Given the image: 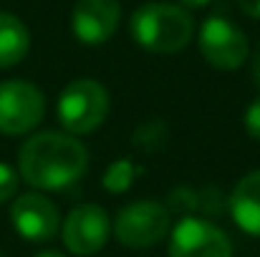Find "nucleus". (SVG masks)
Wrapping results in <instances>:
<instances>
[{
	"instance_id": "1",
	"label": "nucleus",
	"mask_w": 260,
	"mask_h": 257,
	"mask_svg": "<svg viewBox=\"0 0 260 257\" xmlns=\"http://www.w3.org/2000/svg\"><path fill=\"white\" fill-rule=\"evenodd\" d=\"M88 167L86 146L74 134L43 131L30 136L18 157V174L36 189H63Z\"/></svg>"
},
{
	"instance_id": "2",
	"label": "nucleus",
	"mask_w": 260,
	"mask_h": 257,
	"mask_svg": "<svg viewBox=\"0 0 260 257\" xmlns=\"http://www.w3.org/2000/svg\"><path fill=\"white\" fill-rule=\"evenodd\" d=\"M194 35L192 15L170 3H147L132 15V38L152 53H177Z\"/></svg>"
},
{
	"instance_id": "3",
	"label": "nucleus",
	"mask_w": 260,
	"mask_h": 257,
	"mask_svg": "<svg viewBox=\"0 0 260 257\" xmlns=\"http://www.w3.org/2000/svg\"><path fill=\"white\" fill-rule=\"evenodd\" d=\"M106 114H109V93L93 79L71 81L58 96V121L74 136L91 134L96 126L104 124Z\"/></svg>"
},
{
	"instance_id": "4",
	"label": "nucleus",
	"mask_w": 260,
	"mask_h": 257,
	"mask_svg": "<svg viewBox=\"0 0 260 257\" xmlns=\"http://www.w3.org/2000/svg\"><path fill=\"white\" fill-rule=\"evenodd\" d=\"M170 209L159 202L142 199L126 204L114 222V235L124 247L147 250L159 245L170 235Z\"/></svg>"
},
{
	"instance_id": "5",
	"label": "nucleus",
	"mask_w": 260,
	"mask_h": 257,
	"mask_svg": "<svg viewBox=\"0 0 260 257\" xmlns=\"http://www.w3.org/2000/svg\"><path fill=\"white\" fill-rule=\"evenodd\" d=\"M46 114V98L41 88L28 81L0 84V134L20 136L33 131Z\"/></svg>"
},
{
	"instance_id": "6",
	"label": "nucleus",
	"mask_w": 260,
	"mask_h": 257,
	"mask_svg": "<svg viewBox=\"0 0 260 257\" xmlns=\"http://www.w3.org/2000/svg\"><path fill=\"white\" fill-rule=\"evenodd\" d=\"M200 51L210 66L220 71H235L245 63L250 46L238 25L222 15H212L200 28Z\"/></svg>"
},
{
	"instance_id": "7",
	"label": "nucleus",
	"mask_w": 260,
	"mask_h": 257,
	"mask_svg": "<svg viewBox=\"0 0 260 257\" xmlns=\"http://www.w3.org/2000/svg\"><path fill=\"white\" fill-rule=\"evenodd\" d=\"M170 257H233L230 237L212 222L184 217L170 235Z\"/></svg>"
},
{
	"instance_id": "8",
	"label": "nucleus",
	"mask_w": 260,
	"mask_h": 257,
	"mask_svg": "<svg viewBox=\"0 0 260 257\" xmlns=\"http://www.w3.org/2000/svg\"><path fill=\"white\" fill-rule=\"evenodd\" d=\"M111 235V219L99 204H79L63 222V245L74 255H96Z\"/></svg>"
},
{
	"instance_id": "9",
	"label": "nucleus",
	"mask_w": 260,
	"mask_h": 257,
	"mask_svg": "<svg viewBox=\"0 0 260 257\" xmlns=\"http://www.w3.org/2000/svg\"><path fill=\"white\" fill-rule=\"evenodd\" d=\"M10 219L18 235L28 242H48L61 227L58 207L41 192L20 194L10 207Z\"/></svg>"
},
{
	"instance_id": "10",
	"label": "nucleus",
	"mask_w": 260,
	"mask_h": 257,
	"mask_svg": "<svg viewBox=\"0 0 260 257\" xmlns=\"http://www.w3.org/2000/svg\"><path fill=\"white\" fill-rule=\"evenodd\" d=\"M119 18H121L119 0H79L71 13V30L81 43L99 46L116 33Z\"/></svg>"
},
{
	"instance_id": "11",
	"label": "nucleus",
	"mask_w": 260,
	"mask_h": 257,
	"mask_svg": "<svg viewBox=\"0 0 260 257\" xmlns=\"http://www.w3.org/2000/svg\"><path fill=\"white\" fill-rule=\"evenodd\" d=\"M230 214L243 232L260 237V169L245 174L233 189Z\"/></svg>"
},
{
	"instance_id": "12",
	"label": "nucleus",
	"mask_w": 260,
	"mask_h": 257,
	"mask_svg": "<svg viewBox=\"0 0 260 257\" xmlns=\"http://www.w3.org/2000/svg\"><path fill=\"white\" fill-rule=\"evenodd\" d=\"M30 33L13 13H0V68H10L28 56Z\"/></svg>"
},
{
	"instance_id": "13",
	"label": "nucleus",
	"mask_w": 260,
	"mask_h": 257,
	"mask_svg": "<svg viewBox=\"0 0 260 257\" xmlns=\"http://www.w3.org/2000/svg\"><path fill=\"white\" fill-rule=\"evenodd\" d=\"M134 176H137L134 162L119 159V162H114V164L106 169V174H104V187H106L109 192H114V194H121V192H126V189L132 187Z\"/></svg>"
},
{
	"instance_id": "14",
	"label": "nucleus",
	"mask_w": 260,
	"mask_h": 257,
	"mask_svg": "<svg viewBox=\"0 0 260 257\" xmlns=\"http://www.w3.org/2000/svg\"><path fill=\"white\" fill-rule=\"evenodd\" d=\"M18 176H20V174L13 169L10 164H3V162H0V204L15 197L18 184H20V179H18Z\"/></svg>"
},
{
	"instance_id": "15",
	"label": "nucleus",
	"mask_w": 260,
	"mask_h": 257,
	"mask_svg": "<svg viewBox=\"0 0 260 257\" xmlns=\"http://www.w3.org/2000/svg\"><path fill=\"white\" fill-rule=\"evenodd\" d=\"M245 131L260 141V98H255L250 106H248V111H245Z\"/></svg>"
},
{
	"instance_id": "16",
	"label": "nucleus",
	"mask_w": 260,
	"mask_h": 257,
	"mask_svg": "<svg viewBox=\"0 0 260 257\" xmlns=\"http://www.w3.org/2000/svg\"><path fill=\"white\" fill-rule=\"evenodd\" d=\"M238 5H240V10H243L245 15L260 20V0H238Z\"/></svg>"
},
{
	"instance_id": "17",
	"label": "nucleus",
	"mask_w": 260,
	"mask_h": 257,
	"mask_svg": "<svg viewBox=\"0 0 260 257\" xmlns=\"http://www.w3.org/2000/svg\"><path fill=\"white\" fill-rule=\"evenodd\" d=\"M253 81L260 88V48H258V53L253 56Z\"/></svg>"
},
{
	"instance_id": "18",
	"label": "nucleus",
	"mask_w": 260,
	"mask_h": 257,
	"mask_svg": "<svg viewBox=\"0 0 260 257\" xmlns=\"http://www.w3.org/2000/svg\"><path fill=\"white\" fill-rule=\"evenodd\" d=\"M182 3V8L187 10V8H205V5H210L212 0H179Z\"/></svg>"
},
{
	"instance_id": "19",
	"label": "nucleus",
	"mask_w": 260,
	"mask_h": 257,
	"mask_svg": "<svg viewBox=\"0 0 260 257\" xmlns=\"http://www.w3.org/2000/svg\"><path fill=\"white\" fill-rule=\"evenodd\" d=\"M36 257H63L61 252H41V255H36Z\"/></svg>"
},
{
	"instance_id": "20",
	"label": "nucleus",
	"mask_w": 260,
	"mask_h": 257,
	"mask_svg": "<svg viewBox=\"0 0 260 257\" xmlns=\"http://www.w3.org/2000/svg\"><path fill=\"white\" fill-rule=\"evenodd\" d=\"M0 257H3V255H0Z\"/></svg>"
}]
</instances>
